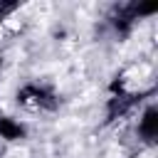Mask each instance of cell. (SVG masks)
<instances>
[{"label": "cell", "mask_w": 158, "mask_h": 158, "mask_svg": "<svg viewBox=\"0 0 158 158\" xmlns=\"http://www.w3.org/2000/svg\"><path fill=\"white\" fill-rule=\"evenodd\" d=\"M0 25H2L5 30H12V32H17V30L22 27V15H10V17L0 20Z\"/></svg>", "instance_id": "obj_1"}, {"label": "cell", "mask_w": 158, "mask_h": 158, "mask_svg": "<svg viewBox=\"0 0 158 158\" xmlns=\"http://www.w3.org/2000/svg\"><path fill=\"white\" fill-rule=\"evenodd\" d=\"M2 37H5V27L0 25V42H2Z\"/></svg>", "instance_id": "obj_2"}]
</instances>
